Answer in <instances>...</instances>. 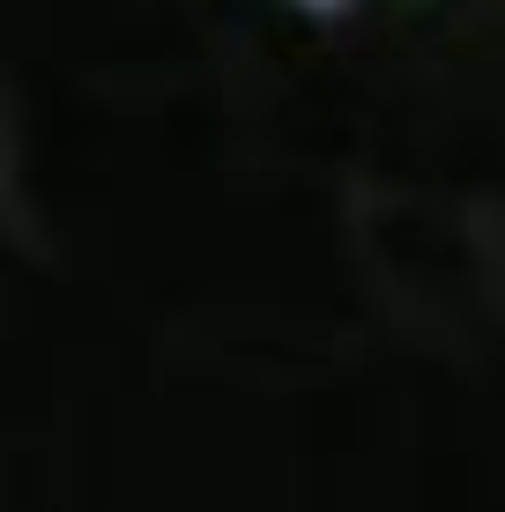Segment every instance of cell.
I'll return each mask as SVG.
<instances>
[{
	"instance_id": "cell-1",
	"label": "cell",
	"mask_w": 505,
	"mask_h": 512,
	"mask_svg": "<svg viewBox=\"0 0 505 512\" xmlns=\"http://www.w3.org/2000/svg\"><path fill=\"white\" fill-rule=\"evenodd\" d=\"M290 8H298V15H312V23H335V15H350L357 0H290Z\"/></svg>"
}]
</instances>
